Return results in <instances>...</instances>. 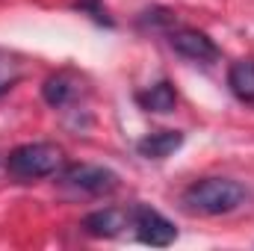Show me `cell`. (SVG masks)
I'll list each match as a JSON object with an SVG mask.
<instances>
[{
    "mask_svg": "<svg viewBox=\"0 0 254 251\" xmlns=\"http://www.w3.org/2000/svg\"><path fill=\"white\" fill-rule=\"evenodd\" d=\"M74 6H77V9H83V12H92V18H95L98 24H113V18L107 15V9H104L98 0H77Z\"/></svg>",
    "mask_w": 254,
    "mask_h": 251,
    "instance_id": "obj_12",
    "label": "cell"
},
{
    "mask_svg": "<svg viewBox=\"0 0 254 251\" xmlns=\"http://www.w3.org/2000/svg\"><path fill=\"white\" fill-rule=\"evenodd\" d=\"M130 225L136 228L139 240H142L145 246H154V249H166V246H172L175 237H178L175 225H172L163 213H157V210H151V207H145V204H136V207L130 210Z\"/></svg>",
    "mask_w": 254,
    "mask_h": 251,
    "instance_id": "obj_4",
    "label": "cell"
},
{
    "mask_svg": "<svg viewBox=\"0 0 254 251\" xmlns=\"http://www.w3.org/2000/svg\"><path fill=\"white\" fill-rule=\"evenodd\" d=\"M60 181L68 189H77V192H86V195H110V192L119 189V175L116 172H110L104 166H89V163L68 166Z\"/></svg>",
    "mask_w": 254,
    "mask_h": 251,
    "instance_id": "obj_3",
    "label": "cell"
},
{
    "mask_svg": "<svg viewBox=\"0 0 254 251\" xmlns=\"http://www.w3.org/2000/svg\"><path fill=\"white\" fill-rule=\"evenodd\" d=\"M136 101H139V107L148 110V113H172L175 104H178V95H175V89H172L169 80H160V83H154L151 89L139 92Z\"/></svg>",
    "mask_w": 254,
    "mask_h": 251,
    "instance_id": "obj_9",
    "label": "cell"
},
{
    "mask_svg": "<svg viewBox=\"0 0 254 251\" xmlns=\"http://www.w3.org/2000/svg\"><path fill=\"white\" fill-rule=\"evenodd\" d=\"M172 48L181 57L192 60V63H216L219 60V48L213 45V39L198 33V30H178V33H172Z\"/></svg>",
    "mask_w": 254,
    "mask_h": 251,
    "instance_id": "obj_5",
    "label": "cell"
},
{
    "mask_svg": "<svg viewBox=\"0 0 254 251\" xmlns=\"http://www.w3.org/2000/svg\"><path fill=\"white\" fill-rule=\"evenodd\" d=\"M127 225H130V213L116 210V207L95 210V213H89L83 219V228L92 237H116V234H122V228H127Z\"/></svg>",
    "mask_w": 254,
    "mask_h": 251,
    "instance_id": "obj_6",
    "label": "cell"
},
{
    "mask_svg": "<svg viewBox=\"0 0 254 251\" xmlns=\"http://www.w3.org/2000/svg\"><path fill=\"white\" fill-rule=\"evenodd\" d=\"M228 86L231 92L246 101V104H254V60H240V63L231 65L228 71Z\"/></svg>",
    "mask_w": 254,
    "mask_h": 251,
    "instance_id": "obj_10",
    "label": "cell"
},
{
    "mask_svg": "<svg viewBox=\"0 0 254 251\" xmlns=\"http://www.w3.org/2000/svg\"><path fill=\"white\" fill-rule=\"evenodd\" d=\"M63 166V148L54 142H30L6 157V169L15 181H39L57 175Z\"/></svg>",
    "mask_w": 254,
    "mask_h": 251,
    "instance_id": "obj_2",
    "label": "cell"
},
{
    "mask_svg": "<svg viewBox=\"0 0 254 251\" xmlns=\"http://www.w3.org/2000/svg\"><path fill=\"white\" fill-rule=\"evenodd\" d=\"M181 145H184V133H181V130H157V133L139 139L136 151H139L142 157H148V160H166V157H172Z\"/></svg>",
    "mask_w": 254,
    "mask_h": 251,
    "instance_id": "obj_7",
    "label": "cell"
},
{
    "mask_svg": "<svg viewBox=\"0 0 254 251\" xmlns=\"http://www.w3.org/2000/svg\"><path fill=\"white\" fill-rule=\"evenodd\" d=\"M24 77V63L15 57V54H6L0 51V98L18 86V80Z\"/></svg>",
    "mask_w": 254,
    "mask_h": 251,
    "instance_id": "obj_11",
    "label": "cell"
},
{
    "mask_svg": "<svg viewBox=\"0 0 254 251\" xmlns=\"http://www.w3.org/2000/svg\"><path fill=\"white\" fill-rule=\"evenodd\" d=\"M80 80L71 74V71H60V74H54V77H48L45 80V86H42V95H45V101L51 104V107H65L80 89Z\"/></svg>",
    "mask_w": 254,
    "mask_h": 251,
    "instance_id": "obj_8",
    "label": "cell"
},
{
    "mask_svg": "<svg viewBox=\"0 0 254 251\" xmlns=\"http://www.w3.org/2000/svg\"><path fill=\"white\" fill-rule=\"evenodd\" d=\"M181 201L190 213L222 216V213L237 210L246 201V189L228 178H204V181H195L192 187H187Z\"/></svg>",
    "mask_w": 254,
    "mask_h": 251,
    "instance_id": "obj_1",
    "label": "cell"
}]
</instances>
